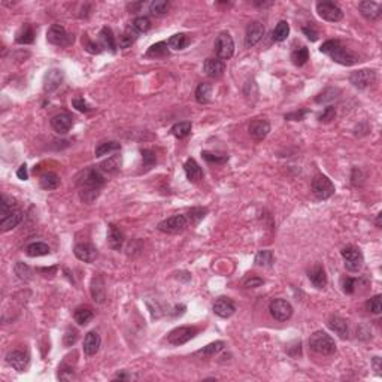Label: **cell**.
<instances>
[{
    "mask_svg": "<svg viewBox=\"0 0 382 382\" xmlns=\"http://www.w3.org/2000/svg\"><path fill=\"white\" fill-rule=\"evenodd\" d=\"M46 41L55 46H69L73 43V36L66 32L60 24H52L46 32Z\"/></svg>",
    "mask_w": 382,
    "mask_h": 382,
    "instance_id": "ba28073f",
    "label": "cell"
},
{
    "mask_svg": "<svg viewBox=\"0 0 382 382\" xmlns=\"http://www.w3.org/2000/svg\"><path fill=\"white\" fill-rule=\"evenodd\" d=\"M12 211H15V199L8 197V196L3 194L2 196V203H0V218L6 216Z\"/></svg>",
    "mask_w": 382,
    "mask_h": 382,
    "instance_id": "7bdbcfd3",
    "label": "cell"
},
{
    "mask_svg": "<svg viewBox=\"0 0 382 382\" xmlns=\"http://www.w3.org/2000/svg\"><path fill=\"white\" fill-rule=\"evenodd\" d=\"M91 297L96 303H103L106 298V287H105V281L102 276H94L91 279Z\"/></svg>",
    "mask_w": 382,
    "mask_h": 382,
    "instance_id": "603a6c76",
    "label": "cell"
},
{
    "mask_svg": "<svg viewBox=\"0 0 382 382\" xmlns=\"http://www.w3.org/2000/svg\"><path fill=\"white\" fill-rule=\"evenodd\" d=\"M263 279L261 278H258V276H251V278H248V279H245L244 281V285L247 287V288H257V287H260V285H263Z\"/></svg>",
    "mask_w": 382,
    "mask_h": 382,
    "instance_id": "680465c9",
    "label": "cell"
},
{
    "mask_svg": "<svg viewBox=\"0 0 382 382\" xmlns=\"http://www.w3.org/2000/svg\"><path fill=\"white\" fill-rule=\"evenodd\" d=\"M342 257H343V261H345V267L346 270L349 272H358L361 267H363V263H364V257H363V253L352 247V245H348L342 250Z\"/></svg>",
    "mask_w": 382,
    "mask_h": 382,
    "instance_id": "52a82bcc",
    "label": "cell"
},
{
    "mask_svg": "<svg viewBox=\"0 0 382 382\" xmlns=\"http://www.w3.org/2000/svg\"><path fill=\"white\" fill-rule=\"evenodd\" d=\"M208 213V209H205V208H193L190 212H188V221L191 222V224H197L200 219H203L205 218V215Z\"/></svg>",
    "mask_w": 382,
    "mask_h": 382,
    "instance_id": "f907efd6",
    "label": "cell"
},
{
    "mask_svg": "<svg viewBox=\"0 0 382 382\" xmlns=\"http://www.w3.org/2000/svg\"><path fill=\"white\" fill-rule=\"evenodd\" d=\"M317 12L323 20L330 21V23H338L343 18L342 9L333 2H318L317 3Z\"/></svg>",
    "mask_w": 382,
    "mask_h": 382,
    "instance_id": "9c48e42d",
    "label": "cell"
},
{
    "mask_svg": "<svg viewBox=\"0 0 382 382\" xmlns=\"http://www.w3.org/2000/svg\"><path fill=\"white\" fill-rule=\"evenodd\" d=\"M367 309L372 312V314H381L382 312V301H381V296H375L372 297L369 301H367Z\"/></svg>",
    "mask_w": 382,
    "mask_h": 382,
    "instance_id": "f5cc1de1",
    "label": "cell"
},
{
    "mask_svg": "<svg viewBox=\"0 0 382 382\" xmlns=\"http://www.w3.org/2000/svg\"><path fill=\"white\" fill-rule=\"evenodd\" d=\"M222 348H224V342L222 340H216V342L209 343L203 349H200L197 354H202V355H206V357H212V355L218 354L219 351H222Z\"/></svg>",
    "mask_w": 382,
    "mask_h": 382,
    "instance_id": "bcb514c9",
    "label": "cell"
},
{
    "mask_svg": "<svg viewBox=\"0 0 382 382\" xmlns=\"http://www.w3.org/2000/svg\"><path fill=\"white\" fill-rule=\"evenodd\" d=\"M137 35H139V32L133 27V24H130L124 32H123V35L120 36V42H118V45H120V48H123V49H126V48H128V46H131L134 42H136V39H137Z\"/></svg>",
    "mask_w": 382,
    "mask_h": 382,
    "instance_id": "f1b7e54d",
    "label": "cell"
},
{
    "mask_svg": "<svg viewBox=\"0 0 382 382\" xmlns=\"http://www.w3.org/2000/svg\"><path fill=\"white\" fill-rule=\"evenodd\" d=\"M120 163H121V160L118 159V156H112L100 165V170L108 172V173H114L120 169Z\"/></svg>",
    "mask_w": 382,
    "mask_h": 382,
    "instance_id": "f6af8a7d",
    "label": "cell"
},
{
    "mask_svg": "<svg viewBox=\"0 0 382 382\" xmlns=\"http://www.w3.org/2000/svg\"><path fill=\"white\" fill-rule=\"evenodd\" d=\"M26 254L29 257H41V255H46L49 254V247L43 242H33L30 245H27L26 248Z\"/></svg>",
    "mask_w": 382,
    "mask_h": 382,
    "instance_id": "d590c367",
    "label": "cell"
},
{
    "mask_svg": "<svg viewBox=\"0 0 382 382\" xmlns=\"http://www.w3.org/2000/svg\"><path fill=\"white\" fill-rule=\"evenodd\" d=\"M202 157L208 162V163H225L228 160V156H224V154H213V152H209V151H202Z\"/></svg>",
    "mask_w": 382,
    "mask_h": 382,
    "instance_id": "7dc6e473",
    "label": "cell"
},
{
    "mask_svg": "<svg viewBox=\"0 0 382 382\" xmlns=\"http://www.w3.org/2000/svg\"><path fill=\"white\" fill-rule=\"evenodd\" d=\"M270 131V124L266 118H257L253 120L250 124V134L255 140H263Z\"/></svg>",
    "mask_w": 382,
    "mask_h": 382,
    "instance_id": "d6986e66",
    "label": "cell"
},
{
    "mask_svg": "<svg viewBox=\"0 0 382 382\" xmlns=\"http://www.w3.org/2000/svg\"><path fill=\"white\" fill-rule=\"evenodd\" d=\"M335 117H336L335 108H333V106H329V108H326V109L323 111V114L318 117V120H320L321 123H330L332 120H335Z\"/></svg>",
    "mask_w": 382,
    "mask_h": 382,
    "instance_id": "9f6ffc18",
    "label": "cell"
},
{
    "mask_svg": "<svg viewBox=\"0 0 382 382\" xmlns=\"http://www.w3.org/2000/svg\"><path fill=\"white\" fill-rule=\"evenodd\" d=\"M51 126L58 134H66L73 126V118L69 114H58V115L52 117Z\"/></svg>",
    "mask_w": 382,
    "mask_h": 382,
    "instance_id": "ffe728a7",
    "label": "cell"
},
{
    "mask_svg": "<svg viewBox=\"0 0 382 382\" xmlns=\"http://www.w3.org/2000/svg\"><path fill=\"white\" fill-rule=\"evenodd\" d=\"M166 55H169V48H168L166 42L154 43L152 46H149V49L145 54V57H148V58H162V57H166Z\"/></svg>",
    "mask_w": 382,
    "mask_h": 382,
    "instance_id": "836d02e7",
    "label": "cell"
},
{
    "mask_svg": "<svg viewBox=\"0 0 382 382\" xmlns=\"http://www.w3.org/2000/svg\"><path fill=\"white\" fill-rule=\"evenodd\" d=\"M84 48H85L88 52H91V54H100V52H102V45H99V43H96V42H93V41H90V39H85Z\"/></svg>",
    "mask_w": 382,
    "mask_h": 382,
    "instance_id": "6f0895ef",
    "label": "cell"
},
{
    "mask_svg": "<svg viewBox=\"0 0 382 382\" xmlns=\"http://www.w3.org/2000/svg\"><path fill=\"white\" fill-rule=\"evenodd\" d=\"M224 70H225V61L218 58V57L208 58L203 63V72L209 76V78H213V80L221 78V76L224 75Z\"/></svg>",
    "mask_w": 382,
    "mask_h": 382,
    "instance_id": "4fadbf2b",
    "label": "cell"
},
{
    "mask_svg": "<svg viewBox=\"0 0 382 382\" xmlns=\"http://www.w3.org/2000/svg\"><path fill=\"white\" fill-rule=\"evenodd\" d=\"M157 163V157L152 151L149 149H143L142 151V168L143 170H149L151 168H154V165Z\"/></svg>",
    "mask_w": 382,
    "mask_h": 382,
    "instance_id": "ee69618b",
    "label": "cell"
},
{
    "mask_svg": "<svg viewBox=\"0 0 382 382\" xmlns=\"http://www.w3.org/2000/svg\"><path fill=\"white\" fill-rule=\"evenodd\" d=\"M191 127L193 124L190 121H182V123H176L172 127V134L178 139H184L191 133Z\"/></svg>",
    "mask_w": 382,
    "mask_h": 382,
    "instance_id": "60d3db41",
    "label": "cell"
},
{
    "mask_svg": "<svg viewBox=\"0 0 382 382\" xmlns=\"http://www.w3.org/2000/svg\"><path fill=\"white\" fill-rule=\"evenodd\" d=\"M93 317H94L93 311H91L90 308H87V306L78 308V309L75 311V314H73L75 321L78 323L80 326H87V324L93 320Z\"/></svg>",
    "mask_w": 382,
    "mask_h": 382,
    "instance_id": "e575fe53",
    "label": "cell"
},
{
    "mask_svg": "<svg viewBox=\"0 0 382 382\" xmlns=\"http://www.w3.org/2000/svg\"><path fill=\"white\" fill-rule=\"evenodd\" d=\"M6 361H8V364L12 366L17 372H24V370L27 369V366H29L30 357H29L27 352L20 351V349H15V351L8 352Z\"/></svg>",
    "mask_w": 382,
    "mask_h": 382,
    "instance_id": "5bb4252c",
    "label": "cell"
},
{
    "mask_svg": "<svg viewBox=\"0 0 382 382\" xmlns=\"http://www.w3.org/2000/svg\"><path fill=\"white\" fill-rule=\"evenodd\" d=\"M255 264L257 266H261V267H270L273 266L275 263V257H273V253L269 251V250H263V251H258V254L255 255Z\"/></svg>",
    "mask_w": 382,
    "mask_h": 382,
    "instance_id": "f35d334b",
    "label": "cell"
},
{
    "mask_svg": "<svg viewBox=\"0 0 382 382\" xmlns=\"http://www.w3.org/2000/svg\"><path fill=\"white\" fill-rule=\"evenodd\" d=\"M190 225L188 216L187 215H173L170 218L163 219L162 222H159L157 228L162 233H168V235H176L184 232L185 228Z\"/></svg>",
    "mask_w": 382,
    "mask_h": 382,
    "instance_id": "277c9868",
    "label": "cell"
},
{
    "mask_svg": "<svg viewBox=\"0 0 382 382\" xmlns=\"http://www.w3.org/2000/svg\"><path fill=\"white\" fill-rule=\"evenodd\" d=\"M197 335V329L196 327H178L175 330H172L169 335H168V342L170 345H175V346H179V345H184L187 343L188 340H191L194 336Z\"/></svg>",
    "mask_w": 382,
    "mask_h": 382,
    "instance_id": "7c38bea8",
    "label": "cell"
},
{
    "mask_svg": "<svg viewBox=\"0 0 382 382\" xmlns=\"http://www.w3.org/2000/svg\"><path fill=\"white\" fill-rule=\"evenodd\" d=\"M100 42H102V48L109 49L111 52L117 51V42H115V36L112 33V30L109 27H103L99 33Z\"/></svg>",
    "mask_w": 382,
    "mask_h": 382,
    "instance_id": "f546056e",
    "label": "cell"
},
{
    "mask_svg": "<svg viewBox=\"0 0 382 382\" xmlns=\"http://www.w3.org/2000/svg\"><path fill=\"white\" fill-rule=\"evenodd\" d=\"M379 363H381V358H379V357H375V358H373V366H375V370H376L378 375H381V364H379Z\"/></svg>",
    "mask_w": 382,
    "mask_h": 382,
    "instance_id": "e7e4bbea",
    "label": "cell"
},
{
    "mask_svg": "<svg viewBox=\"0 0 382 382\" xmlns=\"http://www.w3.org/2000/svg\"><path fill=\"white\" fill-rule=\"evenodd\" d=\"M375 80H376V75L370 69H361V70L352 72L349 76V83L358 90L367 88L369 85H372L375 83Z\"/></svg>",
    "mask_w": 382,
    "mask_h": 382,
    "instance_id": "8fae6325",
    "label": "cell"
},
{
    "mask_svg": "<svg viewBox=\"0 0 382 382\" xmlns=\"http://www.w3.org/2000/svg\"><path fill=\"white\" fill-rule=\"evenodd\" d=\"M72 105H73V108H75L76 111H80V112H88V111H91V108L87 105V102H85L83 97H75V99L72 100Z\"/></svg>",
    "mask_w": 382,
    "mask_h": 382,
    "instance_id": "11a10c76",
    "label": "cell"
},
{
    "mask_svg": "<svg viewBox=\"0 0 382 382\" xmlns=\"http://www.w3.org/2000/svg\"><path fill=\"white\" fill-rule=\"evenodd\" d=\"M263 35H264V27H263V24L258 23V21L251 23V24L247 27L245 46H247V48H251V46H254V45H257V43L261 41Z\"/></svg>",
    "mask_w": 382,
    "mask_h": 382,
    "instance_id": "2e32d148",
    "label": "cell"
},
{
    "mask_svg": "<svg viewBox=\"0 0 382 382\" xmlns=\"http://www.w3.org/2000/svg\"><path fill=\"white\" fill-rule=\"evenodd\" d=\"M312 191L317 199L327 200L335 194V184L326 175H315L312 179Z\"/></svg>",
    "mask_w": 382,
    "mask_h": 382,
    "instance_id": "8992f818",
    "label": "cell"
},
{
    "mask_svg": "<svg viewBox=\"0 0 382 382\" xmlns=\"http://www.w3.org/2000/svg\"><path fill=\"white\" fill-rule=\"evenodd\" d=\"M358 9H360L361 15L370 21L378 20L382 14V6L376 2H361V3H358Z\"/></svg>",
    "mask_w": 382,
    "mask_h": 382,
    "instance_id": "44dd1931",
    "label": "cell"
},
{
    "mask_svg": "<svg viewBox=\"0 0 382 382\" xmlns=\"http://www.w3.org/2000/svg\"><path fill=\"white\" fill-rule=\"evenodd\" d=\"M308 276L311 279V282L314 284V287L317 288H324L327 285V275H326V270L323 266L320 264H315L314 267L309 269L308 272Z\"/></svg>",
    "mask_w": 382,
    "mask_h": 382,
    "instance_id": "d4e9b609",
    "label": "cell"
},
{
    "mask_svg": "<svg viewBox=\"0 0 382 382\" xmlns=\"http://www.w3.org/2000/svg\"><path fill=\"white\" fill-rule=\"evenodd\" d=\"M39 184L43 190H55L60 185V178L54 172H45L39 178Z\"/></svg>",
    "mask_w": 382,
    "mask_h": 382,
    "instance_id": "d6a6232c",
    "label": "cell"
},
{
    "mask_svg": "<svg viewBox=\"0 0 382 382\" xmlns=\"http://www.w3.org/2000/svg\"><path fill=\"white\" fill-rule=\"evenodd\" d=\"M303 33L306 35V38H308L309 41H312V42H315V41L318 39V32H317L314 27H309V26L303 27Z\"/></svg>",
    "mask_w": 382,
    "mask_h": 382,
    "instance_id": "94428289",
    "label": "cell"
},
{
    "mask_svg": "<svg viewBox=\"0 0 382 382\" xmlns=\"http://www.w3.org/2000/svg\"><path fill=\"white\" fill-rule=\"evenodd\" d=\"M288 35H290V24L287 21H279L275 30L272 32V39L275 42H282L288 38Z\"/></svg>",
    "mask_w": 382,
    "mask_h": 382,
    "instance_id": "74e56055",
    "label": "cell"
},
{
    "mask_svg": "<svg viewBox=\"0 0 382 382\" xmlns=\"http://www.w3.org/2000/svg\"><path fill=\"white\" fill-rule=\"evenodd\" d=\"M269 311L272 317L278 321H287L293 315V306L284 298H275L269 304Z\"/></svg>",
    "mask_w": 382,
    "mask_h": 382,
    "instance_id": "30bf717a",
    "label": "cell"
},
{
    "mask_svg": "<svg viewBox=\"0 0 382 382\" xmlns=\"http://www.w3.org/2000/svg\"><path fill=\"white\" fill-rule=\"evenodd\" d=\"M17 176H18L20 179H23V181H26V179L29 178V173H27V166H26V165H21V166L18 168V170H17Z\"/></svg>",
    "mask_w": 382,
    "mask_h": 382,
    "instance_id": "be15d7a7",
    "label": "cell"
},
{
    "mask_svg": "<svg viewBox=\"0 0 382 382\" xmlns=\"http://www.w3.org/2000/svg\"><path fill=\"white\" fill-rule=\"evenodd\" d=\"M17 43L20 45H29V43H33L35 42V30L30 24H24L20 32L17 33V38H15Z\"/></svg>",
    "mask_w": 382,
    "mask_h": 382,
    "instance_id": "1f68e13d",
    "label": "cell"
},
{
    "mask_svg": "<svg viewBox=\"0 0 382 382\" xmlns=\"http://www.w3.org/2000/svg\"><path fill=\"white\" fill-rule=\"evenodd\" d=\"M133 27L139 32V33H146L151 29V21L148 17H137L133 21Z\"/></svg>",
    "mask_w": 382,
    "mask_h": 382,
    "instance_id": "816d5d0a",
    "label": "cell"
},
{
    "mask_svg": "<svg viewBox=\"0 0 382 382\" xmlns=\"http://www.w3.org/2000/svg\"><path fill=\"white\" fill-rule=\"evenodd\" d=\"M14 270H15V275L20 278V279H24V281H27V279H30L32 278V269L27 266V264H24V263H17L15 264V267H14Z\"/></svg>",
    "mask_w": 382,
    "mask_h": 382,
    "instance_id": "c3c4849f",
    "label": "cell"
},
{
    "mask_svg": "<svg viewBox=\"0 0 382 382\" xmlns=\"http://www.w3.org/2000/svg\"><path fill=\"white\" fill-rule=\"evenodd\" d=\"M327 324H329L330 330H333L339 338H342V339H346V338H348L349 329H348L346 320H343V318H340V317H338V315H333V317H330V320H329Z\"/></svg>",
    "mask_w": 382,
    "mask_h": 382,
    "instance_id": "484cf974",
    "label": "cell"
},
{
    "mask_svg": "<svg viewBox=\"0 0 382 382\" xmlns=\"http://www.w3.org/2000/svg\"><path fill=\"white\" fill-rule=\"evenodd\" d=\"M76 184H78L81 200L84 203L90 205L97 199V196L100 193V188L105 185V176L102 175L100 169L88 168L84 172H81Z\"/></svg>",
    "mask_w": 382,
    "mask_h": 382,
    "instance_id": "6da1fadb",
    "label": "cell"
},
{
    "mask_svg": "<svg viewBox=\"0 0 382 382\" xmlns=\"http://www.w3.org/2000/svg\"><path fill=\"white\" fill-rule=\"evenodd\" d=\"M124 244V235L120 228L115 224H109V230H108V245L112 250H121Z\"/></svg>",
    "mask_w": 382,
    "mask_h": 382,
    "instance_id": "4316f807",
    "label": "cell"
},
{
    "mask_svg": "<svg viewBox=\"0 0 382 382\" xmlns=\"http://www.w3.org/2000/svg\"><path fill=\"white\" fill-rule=\"evenodd\" d=\"M149 9L152 14H157V15H162L165 12H168L169 9V2H166V0H156V2H152L149 5Z\"/></svg>",
    "mask_w": 382,
    "mask_h": 382,
    "instance_id": "681fc988",
    "label": "cell"
},
{
    "mask_svg": "<svg viewBox=\"0 0 382 382\" xmlns=\"http://www.w3.org/2000/svg\"><path fill=\"white\" fill-rule=\"evenodd\" d=\"M76 340H78V330H75L72 327H69L63 336V343L64 346H72L76 343Z\"/></svg>",
    "mask_w": 382,
    "mask_h": 382,
    "instance_id": "db71d44e",
    "label": "cell"
},
{
    "mask_svg": "<svg viewBox=\"0 0 382 382\" xmlns=\"http://www.w3.org/2000/svg\"><path fill=\"white\" fill-rule=\"evenodd\" d=\"M187 45H188V38L184 33H176L170 36L168 41V46H170L172 49H184Z\"/></svg>",
    "mask_w": 382,
    "mask_h": 382,
    "instance_id": "b9f144b4",
    "label": "cell"
},
{
    "mask_svg": "<svg viewBox=\"0 0 382 382\" xmlns=\"http://www.w3.org/2000/svg\"><path fill=\"white\" fill-rule=\"evenodd\" d=\"M63 78H64V75H63V72H61L60 69H51V70H48V73L45 75V80H43V90H45L46 93L55 91V90L61 85Z\"/></svg>",
    "mask_w": 382,
    "mask_h": 382,
    "instance_id": "ac0fdd59",
    "label": "cell"
},
{
    "mask_svg": "<svg viewBox=\"0 0 382 382\" xmlns=\"http://www.w3.org/2000/svg\"><path fill=\"white\" fill-rule=\"evenodd\" d=\"M100 343H102V339L99 336L97 332H90L85 335L84 338V354L85 355H94L99 348H100Z\"/></svg>",
    "mask_w": 382,
    "mask_h": 382,
    "instance_id": "cb8c5ba5",
    "label": "cell"
},
{
    "mask_svg": "<svg viewBox=\"0 0 382 382\" xmlns=\"http://www.w3.org/2000/svg\"><path fill=\"white\" fill-rule=\"evenodd\" d=\"M21 219H23L21 211H18V209L12 211V212L8 213L6 216L0 218V230H2L3 233L12 230V228H15V227L21 222Z\"/></svg>",
    "mask_w": 382,
    "mask_h": 382,
    "instance_id": "7402d4cb",
    "label": "cell"
},
{
    "mask_svg": "<svg viewBox=\"0 0 382 382\" xmlns=\"http://www.w3.org/2000/svg\"><path fill=\"white\" fill-rule=\"evenodd\" d=\"M120 149H121L120 142H117V140H109V142L99 143V145L96 146L94 154H96V157H103V156L112 154V152H117V151H120Z\"/></svg>",
    "mask_w": 382,
    "mask_h": 382,
    "instance_id": "4dcf8cb0",
    "label": "cell"
},
{
    "mask_svg": "<svg viewBox=\"0 0 382 382\" xmlns=\"http://www.w3.org/2000/svg\"><path fill=\"white\" fill-rule=\"evenodd\" d=\"M211 96H212V85H211V84H206V83L199 84V87H197V90H196V100H197L199 103L205 105V103H209Z\"/></svg>",
    "mask_w": 382,
    "mask_h": 382,
    "instance_id": "8d00e7d4",
    "label": "cell"
},
{
    "mask_svg": "<svg viewBox=\"0 0 382 382\" xmlns=\"http://www.w3.org/2000/svg\"><path fill=\"white\" fill-rule=\"evenodd\" d=\"M309 348L321 355H332L336 352V342L335 339L327 335L326 332L320 330L311 335L309 338Z\"/></svg>",
    "mask_w": 382,
    "mask_h": 382,
    "instance_id": "3957f363",
    "label": "cell"
},
{
    "mask_svg": "<svg viewBox=\"0 0 382 382\" xmlns=\"http://www.w3.org/2000/svg\"><path fill=\"white\" fill-rule=\"evenodd\" d=\"M320 51L326 55H329L333 61L342 64V66H352L358 61V57L346 49L339 41H327L321 45Z\"/></svg>",
    "mask_w": 382,
    "mask_h": 382,
    "instance_id": "7a4b0ae2",
    "label": "cell"
},
{
    "mask_svg": "<svg viewBox=\"0 0 382 382\" xmlns=\"http://www.w3.org/2000/svg\"><path fill=\"white\" fill-rule=\"evenodd\" d=\"M213 312L218 317H221V318H230L236 312V306H235V303L230 298L219 297L213 303Z\"/></svg>",
    "mask_w": 382,
    "mask_h": 382,
    "instance_id": "e0dca14e",
    "label": "cell"
},
{
    "mask_svg": "<svg viewBox=\"0 0 382 382\" xmlns=\"http://www.w3.org/2000/svg\"><path fill=\"white\" fill-rule=\"evenodd\" d=\"M75 257L84 261V263H93L97 258V250L91 244H78L73 248Z\"/></svg>",
    "mask_w": 382,
    "mask_h": 382,
    "instance_id": "9a60e30c",
    "label": "cell"
},
{
    "mask_svg": "<svg viewBox=\"0 0 382 382\" xmlns=\"http://www.w3.org/2000/svg\"><path fill=\"white\" fill-rule=\"evenodd\" d=\"M233 52H235V42H233V38L230 36V33H227V32L219 33L215 41L216 57L225 61L228 58H232Z\"/></svg>",
    "mask_w": 382,
    "mask_h": 382,
    "instance_id": "5b68a950",
    "label": "cell"
},
{
    "mask_svg": "<svg viewBox=\"0 0 382 382\" xmlns=\"http://www.w3.org/2000/svg\"><path fill=\"white\" fill-rule=\"evenodd\" d=\"M308 114V111H297V112H293V114H287L285 115V120H290V121H300L303 120V117Z\"/></svg>",
    "mask_w": 382,
    "mask_h": 382,
    "instance_id": "6125c7cd",
    "label": "cell"
},
{
    "mask_svg": "<svg viewBox=\"0 0 382 382\" xmlns=\"http://www.w3.org/2000/svg\"><path fill=\"white\" fill-rule=\"evenodd\" d=\"M308 60H309V51H308L306 46H300V48H297L291 52V61L298 67L303 66Z\"/></svg>",
    "mask_w": 382,
    "mask_h": 382,
    "instance_id": "ab89813d",
    "label": "cell"
},
{
    "mask_svg": "<svg viewBox=\"0 0 382 382\" xmlns=\"http://www.w3.org/2000/svg\"><path fill=\"white\" fill-rule=\"evenodd\" d=\"M355 288V279L352 278H343V291L346 294H352Z\"/></svg>",
    "mask_w": 382,
    "mask_h": 382,
    "instance_id": "91938a15",
    "label": "cell"
},
{
    "mask_svg": "<svg viewBox=\"0 0 382 382\" xmlns=\"http://www.w3.org/2000/svg\"><path fill=\"white\" fill-rule=\"evenodd\" d=\"M184 170H185V175L188 178L190 182H199L203 176V172H202V168L197 165V162L194 159H188L184 165Z\"/></svg>",
    "mask_w": 382,
    "mask_h": 382,
    "instance_id": "83f0119b",
    "label": "cell"
},
{
    "mask_svg": "<svg viewBox=\"0 0 382 382\" xmlns=\"http://www.w3.org/2000/svg\"><path fill=\"white\" fill-rule=\"evenodd\" d=\"M381 216H382V213H378V216H376V225L378 227H381Z\"/></svg>",
    "mask_w": 382,
    "mask_h": 382,
    "instance_id": "03108f58",
    "label": "cell"
}]
</instances>
